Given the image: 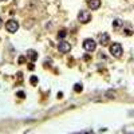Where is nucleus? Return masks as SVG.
I'll return each mask as SVG.
<instances>
[{"label":"nucleus","mask_w":134,"mask_h":134,"mask_svg":"<svg viewBox=\"0 0 134 134\" xmlns=\"http://www.w3.org/2000/svg\"><path fill=\"white\" fill-rule=\"evenodd\" d=\"M110 52H111L113 57L119 58V57H122V54H124V50H122V46L119 43H113L110 46Z\"/></svg>","instance_id":"1"},{"label":"nucleus","mask_w":134,"mask_h":134,"mask_svg":"<svg viewBox=\"0 0 134 134\" xmlns=\"http://www.w3.org/2000/svg\"><path fill=\"white\" fill-rule=\"evenodd\" d=\"M5 30L9 34H14V32H16L19 30V23H18L16 20H14V19H9L7 23H5Z\"/></svg>","instance_id":"2"},{"label":"nucleus","mask_w":134,"mask_h":134,"mask_svg":"<svg viewBox=\"0 0 134 134\" xmlns=\"http://www.w3.org/2000/svg\"><path fill=\"white\" fill-rule=\"evenodd\" d=\"M78 20H79L81 23L86 24L91 20V14L88 12V11H81V12L78 14Z\"/></svg>","instance_id":"3"},{"label":"nucleus","mask_w":134,"mask_h":134,"mask_svg":"<svg viewBox=\"0 0 134 134\" xmlns=\"http://www.w3.org/2000/svg\"><path fill=\"white\" fill-rule=\"evenodd\" d=\"M83 48H85L86 51H88V52H93V51H95V48H97V43H95L93 39H86V40L83 42Z\"/></svg>","instance_id":"4"},{"label":"nucleus","mask_w":134,"mask_h":134,"mask_svg":"<svg viewBox=\"0 0 134 134\" xmlns=\"http://www.w3.org/2000/svg\"><path fill=\"white\" fill-rule=\"evenodd\" d=\"M58 51L62 52V54L70 52V51H71V44L67 43V42H60V43L58 44Z\"/></svg>","instance_id":"5"},{"label":"nucleus","mask_w":134,"mask_h":134,"mask_svg":"<svg viewBox=\"0 0 134 134\" xmlns=\"http://www.w3.org/2000/svg\"><path fill=\"white\" fill-rule=\"evenodd\" d=\"M98 40L102 46H107V44L110 43V35L107 32H100L98 35Z\"/></svg>","instance_id":"6"},{"label":"nucleus","mask_w":134,"mask_h":134,"mask_svg":"<svg viewBox=\"0 0 134 134\" xmlns=\"http://www.w3.org/2000/svg\"><path fill=\"white\" fill-rule=\"evenodd\" d=\"M87 4H88V8L90 9L95 11V9H98L100 7V0H88Z\"/></svg>","instance_id":"7"},{"label":"nucleus","mask_w":134,"mask_h":134,"mask_svg":"<svg viewBox=\"0 0 134 134\" xmlns=\"http://www.w3.org/2000/svg\"><path fill=\"white\" fill-rule=\"evenodd\" d=\"M27 57H28L32 62H35V60L38 59V52H36L35 50H28V51H27Z\"/></svg>","instance_id":"8"},{"label":"nucleus","mask_w":134,"mask_h":134,"mask_svg":"<svg viewBox=\"0 0 134 134\" xmlns=\"http://www.w3.org/2000/svg\"><path fill=\"white\" fill-rule=\"evenodd\" d=\"M30 82H31V85H38V82H39V79H38V76H35V75H32L31 78H30Z\"/></svg>","instance_id":"9"},{"label":"nucleus","mask_w":134,"mask_h":134,"mask_svg":"<svg viewBox=\"0 0 134 134\" xmlns=\"http://www.w3.org/2000/svg\"><path fill=\"white\" fill-rule=\"evenodd\" d=\"M74 90H75L76 93H81V91H82V85H81V83H76V85L74 86Z\"/></svg>","instance_id":"10"},{"label":"nucleus","mask_w":134,"mask_h":134,"mask_svg":"<svg viewBox=\"0 0 134 134\" xmlns=\"http://www.w3.org/2000/svg\"><path fill=\"white\" fill-rule=\"evenodd\" d=\"M119 26L122 27V21H121V20H118V19H117V20H114V23H113V27H114V28H118Z\"/></svg>","instance_id":"11"},{"label":"nucleus","mask_w":134,"mask_h":134,"mask_svg":"<svg viewBox=\"0 0 134 134\" xmlns=\"http://www.w3.org/2000/svg\"><path fill=\"white\" fill-rule=\"evenodd\" d=\"M66 35H67V32H66L64 30H62V31H59V34H58V38H59V39H63Z\"/></svg>","instance_id":"12"},{"label":"nucleus","mask_w":134,"mask_h":134,"mask_svg":"<svg viewBox=\"0 0 134 134\" xmlns=\"http://www.w3.org/2000/svg\"><path fill=\"white\" fill-rule=\"evenodd\" d=\"M133 34V31L130 30V28H125V35H127V36H130Z\"/></svg>","instance_id":"13"},{"label":"nucleus","mask_w":134,"mask_h":134,"mask_svg":"<svg viewBox=\"0 0 134 134\" xmlns=\"http://www.w3.org/2000/svg\"><path fill=\"white\" fill-rule=\"evenodd\" d=\"M16 95H18L19 98H24V97H26L24 91H18V93H16Z\"/></svg>","instance_id":"14"},{"label":"nucleus","mask_w":134,"mask_h":134,"mask_svg":"<svg viewBox=\"0 0 134 134\" xmlns=\"http://www.w3.org/2000/svg\"><path fill=\"white\" fill-rule=\"evenodd\" d=\"M23 62H26V58H24V57H20V58H19V64H21Z\"/></svg>","instance_id":"15"},{"label":"nucleus","mask_w":134,"mask_h":134,"mask_svg":"<svg viewBox=\"0 0 134 134\" xmlns=\"http://www.w3.org/2000/svg\"><path fill=\"white\" fill-rule=\"evenodd\" d=\"M2 24H3V21H2V18H0V27H2Z\"/></svg>","instance_id":"16"},{"label":"nucleus","mask_w":134,"mask_h":134,"mask_svg":"<svg viewBox=\"0 0 134 134\" xmlns=\"http://www.w3.org/2000/svg\"><path fill=\"white\" fill-rule=\"evenodd\" d=\"M2 2H7V0H2Z\"/></svg>","instance_id":"17"}]
</instances>
